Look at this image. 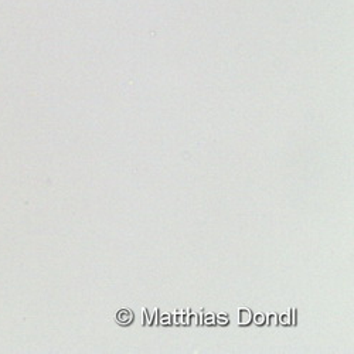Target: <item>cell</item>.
Returning a JSON list of instances; mask_svg holds the SVG:
<instances>
[{
    "mask_svg": "<svg viewBox=\"0 0 354 354\" xmlns=\"http://www.w3.org/2000/svg\"><path fill=\"white\" fill-rule=\"evenodd\" d=\"M116 320L124 324V326H127V324H129L133 320V313L129 309H121L116 315Z\"/></svg>",
    "mask_w": 354,
    "mask_h": 354,
    "instance_id": "1",
    "label": "cell"
},
{
    "mask_svg": "<svg viewBox=\"0 0 354 354\" xmlns=\"http://www.w3.org/2000/svg\"><path fill=\"white\" fill-rule=\"evenodd\" d=\"M239 320H240L239 323L241 324V326H245V324L251 323V320H252L251 310L248 308H240L239 309Z\"/></svg>",
    "mask_w": 354,
    "mask_h": 354,
    "instance_id": "2",
    "label": "cell"
},
{
    "mask_svg": "<svg viewBox=\"0 0 354 354\" xmlns=\"http://www.w3.org/2000/svg\"><path fill=\"white\" fill-rule=\"evenodd\" d=\"M203 323L207 324V326H212V324H216V316L213 313H205L203 317Z\"/></svg>",
    "mask_w": 354,
    "mask_h": 354,
    "instance_id": "3",
    "label": "cell"
},
{
    "mask_svg": "<svg viewBox=\"0 0 354 354\" xmlns=\"http://www.w3.org/2000/svg\"><path fill=\"white\" fill-rule=\"evenodd\" d=\"M267 323L270 324L271 328H275V326H278V323H279V316H278L277 313H271V315L268 316V320H267Z\"/></svg>",
    "mask_w": 354,
    "mask_h": 354,
    "instance_id": "4",
    "label": "cell"
},
{
    "mask_svg": "<svg viewBox=\"0 0 354 354\" xmlns=\"http://www.w3.org/2000/svg\"><path fill=\"white\" fill-rule=\"evenodd\" d=\"M216 323L221 324V326H227V324L230 323V319H228V316H227V315L220 313V315H217V316H216Z\"/></svg>",
    "mask_w": 354,
    "mask_h": 354,
    "instance_id": "5",
    "label": "cell"
},
{
    "mask_svg": "<svg viewBox=\"0 0 354 354\" xmlns=\"http://www.w3.org/2000/svg\"><path fill=\"white\" fill-rule=\"evenodd\" d=\"M142 310H143V324H146V326H152L153 319L149 315H147V310L145 308Z\"/></svg>",
    "mask_w": 354,
    "mask_h": 354,
    "instance_id": "6",
    "label": "cell"
},
{
    "mask_svg": "<svg viewBox=\"0 0 354 354\" xmlns=\"http://www.w3.org/2000/svg\"><path fill=\"white\" fill-rule=\"evenodd\" d=\"M203 323L201 319H200V315H190L189 316V324H192V326H197V324Z\"/></svg>",
    "mask_w": 354,
    "mask_h": 354,
    "instance_id": "7",
    "label": "cell"
},
{
    "mask_svg": "<svg viewBox=\"0 0 354 354\" xmlns=\"http://www.w3.org/2000/svg\"><path fill=\"white\" fill-rule=\"evenodd\" d=\"M279 322L282 323V324H285V326H288V324H290L292 322H290V310L288 312V313H285V315H281L279 316Z\"/></svg>",
    "mask_w": 354,
    "mask_h": 354,
    "instance_id": "8",
    "label": "cell"
},
{
    "mask_svg": "<svg viewBox=\"0 0 354 354\" xmlns=\"http://www.w3.org/2000/svg\"><path fill=\"white\" fill-rule=\"evenodd\" d=\"M265 322H267V316L263 313H258L255 316V324H258V326H262V324H265Z\"/></svg>",
    "mask_w": 354,
    "mask_h": 354,
    "instance_id": "9",
    "label": "cell"
},
{
    "mask_svg": "<svg viewBox=\"0 0 354 354\" xmlns=\"http://www.w3.org/2000/svg\"><path fill=\"white\" fill-rule=\"evenodd\" d=\"M159 322L162 323V324H171V315H162V317L159 319Z\"/></svg>",
    "mask_w": 354,
    "mask_h": 354,
    "instance_id": "10",
    "label": "cell"
},
{
    "mask_svg": "<svg viewBox=\"0 0 354 354\" xmlns=\"http://www.w3.org/2000/svg\"><path fill=\"white\" fill-rule=\"evenodd\" d=\"M290 310V322L292 324H297V309H289Z\"/></svg>",
    "mask_w": 354,
    "mask_h": 354,
    "instance_id": "11",
    "label": "cell"
}]
</instances>
